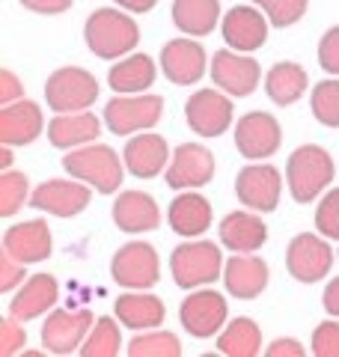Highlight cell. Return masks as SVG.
I'll use <instances>...</instances> for the list:
<instances>
[{
    "label": "cell",
    "mask_w": 339,
    "mask_h": 357,
    "mask_svg": "<svg viewBox=\"0 0 339 357\" xmlns=\"http://www.w3.org/2000/svg\"><path fill=\"white\" fill-rule=\"evenodd\" d=\"M280 143H282L280 122L271 114H265V110H250L235 126V149L250 161L271 158L280 149Z\"/></svg>",
    "instance_id": "2e32d148"
},
{
    "label": "cell",
    "mask_w": 339,
    "mask_h": 357,
    "mask_svg": "<svg viewBox=\"0 0 339 357\" xmlns=\"http://www.w3.org/2000/svg\"><path fill=\"white\" fill-rule=\"evenodd\" d=\"M232 102L223 89H197L185 105L188 128L197 131L199 137H220L232 126Z\"/></svg>",
    "instance_id": "4fadbf2b"
},
{
    "label": "cell",
    "mask_w": 339,
    "mask_h": 357,
    "mask_svg": "<svg viewBox=\"0 0 339 357\" xmlns=\"http://www.w3.org/2000/svg\"><path fill=\"white\" fill-rule=\"evenodd\" d=\"M218 232H220L223 248L232 253H256V250H262V244L268 241V227L250 208L229 211V215L220 220Z\"/></svg>",
    "instance_id": "603a6c76"
},
{
    "label": "cell",
    "mask_w": 339,
    "mask_h": 357,
    "mask_svg": "<svg viewBox=\"0 0 339 357\" xmlns=\"http://www.w3.org/2000/svg\"><path fill=\"white\" fill-rule=\"evenodd\" d=\"M209 72H211V84L232 98L250 96L259 86V77H262V69H259V63L253 57H247L241 51H232V48L229 51L220 48L214 54Z\"/></svg>",
    "instance_id": "5bb4252c"
},
{
    "label": "cell",
    "mask_w": 339,
    "mask_h": 357,
    "mask_svg": "<svg viewBox=\"0 0 339 357\" xmlns=\"http://www.w3.org/2000/svg\"><path fill=\"white\" fill-rule=\"evenodd\" d=\"M307 86H310L307 69L298 63H289V60L271 66L268 75H265V93H268L271 102L280 105V107L295 105L298 98L307 93Z\"/></svg>",
    "instance_id": "4dcf8cb0"
},
{
    "label": "cell",
    "mask_w": 339,
    "mask_h": 357,
    "mask_svg": "<svg viewBox=\"0 0 339 357\" xmlns=\"http://www.w3.org/2000/svg\"><path fill=\"white\" fill-rule=\"evenodd\" d=\"M119 325L122 321L110 319V316L96 319V325L89 328L86 340L81 345V357H116V354H122V331H119Z\"/></svg>",
    "instance_id": "d6a6232c"
},
{
    "label": "cell",
    "mask_w": 339,
    "mask_h": 357,
    "mask_svg": "<svg viewBox=\"0 0 339 357\" xmlns=\"http://www.w3.org/2000/svg\"><path fill=\"white\" fill-rule=\"evenodd\" d=\"M182 354V342L176 333L152 328L146 333H137L128 342V357H179Z\"/></svg>",
    "instance_id": "836d02e7"
},
{
    "label": "cell",
    "mask_w": 339,
    "mask_h": 357,
    "mask_svg": "<svg viewBox=\"0 0 339 357\" xmlns=\"http://www.w3.org/2000/svg\"><path fill=\"white\" fill-rule=\"evenodd\" d=\"M312 354L315 357H339V321H322L312 331Z\"/></svg>",
    "instance_id": "ab89813d"
},
{
    "label": "cell",
    "mask_w": 339,
    "mask_h": 357,
    "mask_svg": "<svg viewBox=\"0 0 339 357\" xmlns=\"http://www.w3.org/2000/svg\"><path fill=\"white\" fill-rule=\"evenodd\" d=\"M98 98V81L81 66H63L45 81V102L54 114H81Z\"/></svg>",
    "instance_id": "5b68a950"
},
{
    "label": "cell",
    "mask_w": 339,
    "mask_h": 357,
    "mask_svg": "<svg viewBox=\"0 0 339 357\" xmlns=\"http://www.w3.org/2000/svg\"><path fill=\"white\" fill-rule=\"evenodd\" d=\"M312 116L327 128H339V77L315 84L312 98H310Z\"/></svg>",
    "instance_id": "d590c367"
},
{
    "label": "cell",
    "mask_w": 339,
    "mask_h": 357,
    "mask_svg": "<svg viewBox=\"0 0 339 357\" xmlns=\"http://www.w3.org/2000/svg\"><path fill=\"white\" fill-rule=\"evenodd\" d=\"M24 345H27V333L21 328V319L9 312V316L0 319V354L15 357L24 351Z\"/></svg>",
    "instance_id": "f35d334b"
},
{
    "label": "cell",
    "mask_w": 339,
    "mask_h": 357,
    "mask_svg": "<svg viewBox=\"0 0 339 357\" xmlns=\"http://www.w3.org/2000/svg\"><path fill=\"white\" fill-rule=\"evenodd\" d=\"M164 114V98L155 93L116 96L105 105V126L116 137H128L134 131H149Z\"/></svg>",
    "instance_id": "8992f818"
},
{
    "label": "cell",
    "mask_w": 339,
    "mask_h": 357,
    "mask_svg": "<svg viewBox=\"0 0 339 357\" xmlns=\"http://www.w3.org/2000/svg\"><path fill=\"white\" fill-rule=\"evenodd\" d=\"M322 304H324V312L327 316L339 319V277H333L331 283L324 286V295H322Z\"/></svg>",
    "instance_id": "bcb514c9"
},
{
    "label": "cell",
    "mask_w": 339,
    "mask_h": 357,
    "mask_svg": "<svg viewBox=\"0 0 339 357\" xmlns=\"http://www.w3.org/2000/svg\"><path fill=\"white\" fill-rule=\"evenodd\" d=\"M170 271L179 289H202L211 286L223 277V253L218 250V244L188 238L185 244H179L170 256Z\"/></svg>",
    "instance_id": "277c9868"
},
{
    "label": "cell",
    "mask_w": 339,
    "mask_h": 357,
    "mask_svg": "<svg viewBox=\"0 0 339 357\" xmlns=\"http://www.w3.org/2000/svg\"><path fill=\"white\" fill-rule=\"evenodd\" d=\"M282 194V176L277 173L274 164H247L244 170L235 176V197L239 203L259 215L274 211Z\"/></svg>",
    "instance_id": "30bf717a"
},
{
    "label": "cell",
    "mask_w": 339,
    "mask_h": 357,
    "mask_svg": "<svg viewBox=\"0 0 339 357\" xmlns=\"http://www.w3.org/2000/svg\"><path fill=\"white\" fill-rule=\"evenodd\" d=\"M93 191L81 178H48L33 188L30 206L54 218H75L89 206Z\"/></svg>",
    "instance_id": "7c38bea8"
},
{
    "label": "cell",
    "mask_w": 339,
    "mask_h": 357,
    "mask_svg": "<svg viewBox=\"0 0 339 357\" xmlns=\"http://www.w3.org/2000/svg\"><path fill=\"white\" fill-rule=\"evenodd\" d=\"M110 274H113V283L116 286L143 292V289H152L158 283V277H161V259H158L152 244L131 241L113 253Z\"/></svg>",
    "instance_id": "52a82bcc"
},
{
    "label": "cell",
    "mask_w": 339,
    "mask_h": 357,
    "mask_svg": "<svg viewBox=\"0 0 339 357\" xmlns=\"http://www.w3.org/2000/svg\"><path fill=\"white\" fill-rule=\"evenodd\" d=\"M96 316L89 310H51L42 325V345L48 354H75L81 351Z\"/></svg>",
    "instance_id": "8fae6325"
},
{
    "label": "cell",
    "mask_w": 339,
    "mask_h": 357,
    "mask_svg": "<svg viewBox=\"0 0 339 357\" xmlns=\"http://www.w3.org/2000/svg\"><path fill=\"white\" fill-rule=\"evenodd\" d=\"M30 199V182L24 173L3 170L0 173V218H13Z\"/></svg>",
    "instance_id": "e575fe53"
},
{
    "label": "cell",
    "mask_w": 339,
    "mask_h": 357,
    "mask_svg": "<svg viewBox=\"0 0 339 357\" xmlns=\"http://www.w3.org/2000/svg\"><path fill=\"white\" fill-rule=\"evenodd\" d=\"M265 354L268 357H303L307 349H303L298 340H292V337H280L271 345H265Z\"/></svg>",
    "instance_id": "f6af8a7d"
},
{
    "label": "cell",
    "mask_w": 339,
    "mask_h": 357,
    "mask_svg": "<svg viewBox=\"0 0 339 357\" xmlns=\"http://www.w3.org/2000/svg\"><path fill=\"white\" fill-rule=\"evenodd\" d=\"M268 24L271 21L265 18V13L259 6H232L229 13L223 15L220 21V30H223V39L232 51H241V54H253L265 45L268 39Z\"/></svg>",
    "instance_id": "ac0fdd59"
},
{
    "label": "cell",
    "mask_w": 339,
    "mask_h": 357,
    "mask_svg": "<svg viewBox=\"0 0 339 357\" xmlns=\"http://www.w3.org/2000/svg\"><path fill=\"white\" fill-rule=\"evenodd\" d=\"M164 178L173 191H197L214 178V155L199 143H182L170 155Z\"/></svg>",
    "instance_id": "9a60e30c"
},
{
    "label": "cell",
    "mask_w": 339,
    "mask_h": 357,
    "mask_svg": "<svg viewBox=\"0 0 339 357\" xmlns=\"http://www.w3.org/2000/svg\"><path fill=\"white\" fill-rule=\"evenodd\" d=\"M101 134V119L89 110L81 114H54L48 122V140L54 149H77L86 143H96Z\"/></svg>",
    "instance_id": "4316f807"
},
{
    "label": "cell",
    "mask_w": 339,
    "mask_h": 357,
    "mask_svg": "<svg viewBox=\"0 0 339 357\" xmlns=\"http://www.w3.org/2000/svg\"><path fill=\"white\" fill-rule=\"evenodd\" d=\"M333 265V248L327 238L315 236V232H301L289 241L286 248V271L295 277L298 283H319L322 277L331 274Z\"/></svg>",
    "instance_id": "9c48e42d"
},
{
    "label": "cell",
    "mask_w": 339,
    "mask_h": 357,
    "mask_svg": "<svg viewBox=\"0 0 339 357\" xmlns=\"http://www.w3.org/2000/svg\"><path fill=\"white\" fill-rule=\"evenodd\" d=\"M158 0H116V6H122L126 13H152Z\"/></svg>",
    "instance_id": "7dc6e473"
},
{
    "label": "cell",
    "mask_w": 339,
    "mask_h": 357,
    "mask_svg": "<svg viewBox=\"0 0 339 357\" xmlns=\"http://www.w3.org/2000/svg\"><path fill=\"white\" fill-rule=\"evenodd\" d=\"M315 227H319V236L339 241V188L327 191L315 211Z\"/></svg>",
    "instance_id": "74e56055"
},
{
    "label": "cell",
    "mask_w": 339,
    "mask_h": 357,
    "mask_svg": "<svg viewBox=\"0 0 339 357\" xmlns=\"http://www.w3.org/2000/svg\"><path fill=\"white\" fill-rule=\"evenodd\" d=\"M63 170L72 178H81L101 194H116L126 176V161L105 143H86L63 155Z\"/></svg>",
    "instance_id": "7a4b0ae2"
},
{
    "label": "cell",
    "mask_w": 339,
    "mask_h": 357,
    "mask_svg": "<svg viewBox=\"0 0 339 357\" xmlns=\"http://www.w3.org/2000/svg\"><path fill=\"white\" fill-rule=\"evenodd\" d=\"M45 116L36 102H13L0 107V143L6 146H27L42 134Z\"/></svg>",
    "instance_id": "7402d4cb"
},
{
    "label": "cell",
    "mask_w": 339,
    "mask_h": 357,
    "mask_svg": "<svg viewBox=\"0 0 339 357\" xmlns=\"http://www.w3.org/2000/svg\"><path fill=\"white\" fill-rule=\"evenodd\" d=\"M56 298H60V286H56L54 274H33L30 280H24V286L15 292L9 312L18 316L21 321H33L51 312L56 307Z\"/></svg>",
    "instance_id": "d4e9b609"
},
{
    "label": "cell",
    "mask_w": 339,
    "mask_h": 357,
    "mask_svg": "<svg viewBox=\"0 0 339 357\" xmlns=\"http://www.w3.org/2000/svg\"><path fill=\"white\" fill-rule=\"evenodd\" d=\"M9 164H13V146H6L3 143V149H0V167L9 170Z\"/></svg>",
    "instance_id": "c3c4849f"
},
{
    "label": "cell",
    "mask_w": 339,
    "mask_h": 357,
    "mask_svg": "<svg viewBox=\"0 0 339 357\" xmlns=\"http://www.w3.org/2000/svg\"><path fill=\"white\" fill-rule=\"evenodd\" d=\"M253 6H259L271 21V27H292L298 24L307 13V0H253Z\"/></svg>",
    "instance_id": "8d00e7d4"
},
{
    "label": "cell",
    "mask_w": 339,
    "mask_h": 357,
    "mask_svg": "<svg viewBox=\"0 0 339 357\" xmlns=\"http://www.w3.org/2000/svg\"><path fill=\"white\" fill-rule=\"evenodd\" d=\"M161 72L170 84L176 86H190V84H199L202 75H206V48L190 39V36H182V39H173L167 42L161 48Z\"/></svg>",
    "instance_id": "e0dca14e"
},
{
    "label": "cell",
    "mask_w": 339,
    "mask_h": 357,
    "mask_svg": "<svg viewBox=\"0 0 339 357\" xmlns=\"http://www.w3.org/2000/svg\"><path fill=\"white\" fill-rule=\"evenodd\" d=\"M18 3L39 15H60L72 9V0H18Z\"/></svg>",
    "instance_id": "ee69618b"
},
{
    "label": "cell",
    "mask_w": 339,
    "mask_h": 357,
    "mask_svg": "<svg viewBox=\"0 0 339 357\" xmlns=\"http://www.w3.org/2000/svg\"><path fill=\"white\" fill-rule=\"evenodd\" d=\"M84 42L98 60H119L140 42V27L119 9H96L84 24Z\"/></svg>",
    "instance_id": "6da1fadb"
},
{
    "label": "cell",
    "mask_w": 339,
    "mask_h": 357,
    "mask_svg": "<svg viewBox=\"0 0 339 357\" xmlns=\"http://www.w3.org/2000/svg\"><path fill=\"white\" fill-rule=\"evenodd\" d=\"M113 316L122 321V328L131 331H152L161 328V321L167 316V307L161 298L143 292H134V289H126V295H119L113 301Z\"/></svg>",
    "instance_id": "cb8c5ba5"
},
{
    "label": "cell",
    "mask_w": 339,
    "mask_h": 357,
    "mask_svg": "<svg viewBox=\"0 0 339 357\" xmlns=\"http://www.w3.org/2000/svg\"><path fill=\"white\" fill-rule=\"evenodd\" d=\"M170 13L185 36H209L220 24V0H173Z\"/></svg>",
    "instance_id": "f546056e"
},
{
    "label": "cell",
    "mask_w": 339,
    "mask_h": 357,
    "mask_svg": "<svg viewBox=\"0 0 339 357\" xmlns=\"http://www.w3.org/2000/svg\"><path fill=\"white\" fill-rule=\"evenodd\" d=\"M24 283V262H18L15 256H9L6 250L0 253V292L9 295Z\"/></svg>",
    "instance_id": "b9f144b4"
},
{
    "label": "cell",
    "mask_w": 339,
    "mask_h": 357,
    "mask_svg": "<svg viewBox=\"0 0 339 357\" xmlns=\"http://www.w3.org/2000/svg\"><path fill=\"white\" fill-rule=\"evenodd\" d=\"M268 262L256 253H232L223 265V286L239 301H253L268 289Z\"/></svg>",
    "instance_id": "d6986e66"
},
{
    "label": "cell",
    "mask_w": 339,
    "mask_h": 357,
    "mask_svg": "<svg viewBox=\"0 0 339 357\" xmlns=\"http://www.w3.org/2000/svg\"><path fill=\"white\" fill-rule=\"evenodd\" d=\"M21 96H24V86H21L18 75H13L9 69H0V105L21 102Z\"/></svg>",
    "instance_id": "7bdbcfd3"
},
{
    "label": "cell",
    "mask_w": 339,
    "mask_h": 357,
    "mask_svg": "<svg viewBox=\"0 0 339 357\" xmlns=\"http://www.w3.org/2000/svg\"><path fill=\"white\" fill-rule=\"evenodd\" d=\"M113 223L122 232H149L161 223V211L152 194L146 191H122L113 203Z\"/></svg>",
    "instance_id": "83f0119b"
},
{
    "label": "cell",
    "mask_w": 339,
    "mask_h": 357,
    "mask_svg": "<svg viewBox=\"0 0 339 357\" xmlns=\"http://www.w3.org/2000/svg\"><path fill=\"white\" fill-rule=\"evenodd\" d=\"M333 158L327 155V149L315 146V143H303L286 161V182L295 203H312L333 182Z\"/></svg>",
    "instance_id": "3957f363"
},
{
    "label": "cell",
    "mask_w": 339,
    "mask_h": 357,
    "mask_svg": "<svg viewBox=\"0 0 339 357\" xmlns=\"http://www.w3.org/2000/svg\"><path fill=\"white\" fill-rule=\"evenodd\" d=\"M155 75H158V69H155V60L149 54H131L128 60H119L110 66L107 86L116 96H137L155 84Z\"/></svg>",
    "instance_id": "f1b7e54d"
},
{
    "label": "cell",
    "mask_w": 339,
    "mask_h": 357,
    "mask_svg": "<svg viewBox=\"0 0 339 357\" xmlns=\"http://www.w3.org/2000/svg\"><path fill=\"white\" fill-rule=\"evenodd\" d=\"M167 218H170V229H173L176 236H182V238H199L202 232L211 227L214 211H211V203L202 194L182 191V194L173 199V203H170Z\"/></svg>",
    "instance_id": "484cf974"
},
{
    "label": "cell",
    "mask_w": 339,
    "mask_h": 357,
    "mask_svg": "<svg viewBox=\"0 0 339 357\" xmlns=\"http://www.w3.org/2000/svg\"><path fill=\"white\" fill-rule=\"evenodd\" d=\"M218 351L226 357H256L262 354V331L253 319H232L226 328L218 333Z\"/></svg>",
    "instance_id": "1f68e13d"
},
{
    "label": "cell",
    "mask_w": 339,
    "mask_h": 357,
    "mask_svg": "<svg viewBox=\"0 0 339 357\" xmlns=\"http://www.w3.org/2000/svg\"><path fill=\"white\" fill-rule=\"evenodd\" d=\"M54 248V238H51V229L45 220H24V223H15L3 232V250L9 256H15L18 262H45L51 256Z\"/></svg>",
    "instance_id": "44dd1931"
},
{
    "label": "cell",
    "mask_w": 339,
    "mask_h": 357,
    "mask_svg": "<svg viewBox=\"0 0 339 357\" xmlns=\"http://www.w3.org/2000/svg\"><path fill=\"white\" fill-rule=\"evenodd\" d=\"M319 66L327 75H339V24L327 30L319 42Z\"/></svg>",
    "instance_id": "60d3db41"
},
{
    "label": "cell",
    "mask_w": 339,
    "mask_h": 357,
    "mask_svg": "<svg viewBox=\"0 0 339 357\" xmlns=\"http://www.w3.org/2000/svg\"><path fill=\"white\" fill-rule=\"evenodd\" d=\"M226 316H229V304L214 289H190V295L179 307V321L197 340L218 337L226 328Z\"/></svg>",
    "instance_id": "ba28073f"
},
{
    "label": "cell",
    "mask_w": 339,
    "mask_h": 357,
    "mask_svg": "<svg viewBox=\"0 0 339 357\" xmlns=\"http://www.w3.org/2000/svg\"><path fill=\"white\" fill-rule=\"evenodd\" d=\"M170 146L161 134H152V131H140L128 137L126 149H122V161H126V170L134 178H155L158 173L167 170L170 164Z\"/></svg>",
    "instance_id": "ffe728a7"
}]
</instances>
